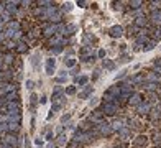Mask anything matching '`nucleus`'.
Here are the masks:
<instances>
[{"instance_id":"1","label":"nucleus","mask_w":161,"mask_h":148,"mask_svg":"<svg viewBox=\"0 0 161 148\" xmlns=\"http://www.w3.org/2000/svg\"><path fill=\"white\" fill-rule=\"evenodd\" d=\"M120 90H122V89L117 87V86H115V87H110V89L105 92V99H108V101H110V99H113V97H118V95H120Z\"/></svg>"},{"instance_id":"2","label":"nucleus","mask_w":161,"mask_h":148,"mask_svg":"<svg viewBox=\"0 0 161 148\" xmlns=\"http://www.w3.org/2000/svg\"><path fill=\"white\" fill-rule=\"evenodd\" d=\"M102 112H104V114H107V115H113V114L117 112V107L113 106V104L107 102V104H104V107H102Z\"/></svg>"},{"instance_id":"3","label":"nucleus","mask_w":161,"mask_h":148,"mask_svg":"<svg viewBox=\"0 0 161 148\" xmlns=\"http://www.w3.org/2000/svg\"><path fill=\"white\" fill-rule=\"evenodd\" d=\"M110 35H112L113 38H120L122 35H124V28H122L120 25L112 26V28H110Z\"/></svg>"},{"instance_id":"4","label":"nucleus","mask_w":161,"mask_h":148,"mask_svg":"<svg viewBox=\"0 0 161 148\" xmlns=\"http://www.w3.org/2000/svg\"><path fill=\"white\" fill-rule=\"evenodd\" d=\"M97 125H99V132H100V133H104V135H108V133H110V130H112L110 123H104V122H99Z\"/></svg>"},{"instance_id":"5","label":"nucleus","mask_w":161,"mask_h":148,"mask_svg":"<svg viewBox=\"0 0 161 148\" xmlns=\"http://www.w3.org/2000/svg\"><path fill=\"white\" fill-rule=\"evenodd\" d=\"M54 66H56V61L53 58H49L48 61H46V73H48L49 76L54 74Z\"/></svg>"},{"instance_id":"6","label":"nucleus","mask_w":161,"mask_h":148,"mask_svg":"<svg viewBox=\"0 0 161 148\" xmlns=\"http://www.w3.org/2000/svg\"><path fill=\"white\" fill-rule=\"evenodd\" d=\"M91 133H77L76 135L74 140H77V142H91Z\"/></svg>"},{"instance_id":"7","label":"nucleus","mask_w":161,"mask_h":148,"mask_svg":"<svg viewBox=\"0 0 161 148\" xmlns=\"http://www.w3.org/2000/svg\"><path fill=\"white\" fill-rule=\"evenodd\" d=\"M151 22L156 23V25H161V10H156L151 13Z\"/></svg>"},{"instance_id":"8","label":"nucleus","mask_w":161,"mask_h":148,"mask_svg":"<svg viewBox=\"0 0 161 148\" xmlns=\"http://www.w3.org/2000/svg\"><path fill=\"white\" fill-rule=\"evenodd\" d=\"M124 120H118V118H117V120H113L112 123H110V127H112V130H118V132H120L122 130V128H124Z\"/></svg>"},{"instance_id":"9","label":"nucleus","mask_w":161,"mask_h":148,"mask_svg":"<svg viewBox=\"0 0 161 148\" xmlns=\"http://www.w3.org/2000/svg\"><path fill=\"white\" fill-rule=\"evenodd\" d=\"M5 143H7V145L10 143L12 146H17V145H18V140H17V137H15V135H7V138H5Z\"/></svg>"},{"instance_id":"10","label":"nucleus","mask_w":161,"mask_h":148,"mask_svg":"<svg viewBox=\"0 0 161 148\" xmlns=\"http://www.w3.org/2000/svg\"><path fill=\"white\" fill-rule=\"evenodd\" d=\"M140 102H141L140 94H133V95L130 97V104H132V106H140Z\"/></svg>"},{"instance_id":"11","label":"nucleus","mask_w":161,"mask_h":148,"mask_svg":"<svg viewBox=\"0 0 161 148\" xmlns=\"http://www.w3.org/2000/svg\"><path fill=\"white\" fill-rule=\"evenodd\" d=\"M15 90V86L13 84H8V82H5V84H2V92H13Z\"/></svg>"},{"instance_id":"12","label":"nucleus","mask_w":161,"mask_h":148,"mask_svg":"<svg viewBox=\"0 0 161 148\" xmlns=\"http://www.w3.org/2000/svg\"><path fill=\"white\" fill-rule=\"evenodd\" d=\"M54 31H58V26H54V25H51V26H48V28H45V35H46V36H51Z\"/></svg>"},{"instance_id":"13","label":"nucleus","mask_w":161,"mask_h":148,"mask_svg":"<svg viewBox=\"0 0 161 148\" xmlns=\"http://www.w3.org/2000/svg\"><path fill=\"white\" fill-rule=\"evenodd\" d=\"M150 110V104H141V106H138V114H146Z\"/></svg>"},{"instance_id":"14","label":"nucleus","mask_w":161,"mask_h":148,"mask_svg":"<svg viewBox=\"0 0 161 148\" xmlns=\"http://www.w3.org/2000/svg\"><path fill=\"white\" fill-rule=\"evenodd\" d=\"M8 130H10V132L20 130V125H18V122H10V123H8Z\"/></svg>"},{"instance_id":"15","label":"nucleus","mask_w":161,"mask_h":148,"mask_svg":"<svg viewBox=\"0 0 161 148\" xmlns=\"http://www.w3.org/2000/svg\"><path fill=\"white\" fill-rule=\"evenodd\" d=\"M146 143V137L145 135H141V137H136V140H135V145L136 146H140V145H145Z\"/></svg>"},{"instance_id":"16","label":"nucleus","mask_w":161,"mask_h":148,"mask_svg":"<svg viewBox=\"0 0 161 148\" xmlns=\"http://www.w3.org/2000/svg\"><path fill=\"white\" fill-rule=\"evenodd\" d=\"M120 137L124 138V140H127V138L130 137V132H128V130H127V128L124 127V128H122V130H120Z\"/></svg>"},{"instance_id":"17","label":"nucleus","mask_w":161,"mask_h":148,"mask_svg":"<svg viewBox=\"0 0 161 148\" xmlns=\"http://www.w3.org/2000/svg\"><path fill=\"white\" fill-rule=\"evenodd\" d=\"M135 25H138V26H143V25H146V20H145L143 17H138V18H136V20H135Z\"/></svg>"},{"instance_id":"18","label":"nucleus","mask_w":161,"mask_h":148,"mask_svg":"<svg viewBox=\"0 0 161 148\" xmlns=\"http://www.w3.org/2000/svg\"><path fill=\"white\" fill-rule=\"evenodd\" d=\"M74 31H76V26H74V25H69L68 28H66V33H64V35H73Z\"/></svg>"},{"instance_id":"19","label":"nucleus","mask_w":161,"mask_h":148,"mask_svg":"<svg viewBox=\"0 0 161 148\" xmlns=\"http://www.w3.org/2000/svg\"><path fill=\"white\" fill-rule=\"evenodd\" d=\"M17 50L20 51V53H25V51H26V45H25V43H18V48H17Z\"/></svg>"},{"instance_id":"20","label":"nucleus","mask_w":161,"mask_h":148,"mask_svg":"<svg viewBox=\"0 0 161 148\" xmlns=\"http://www.w3.org/2000/svg\"><path fill=\"white\" fill-rule=\"evenodd\" d=\"M161 115V110H159V109H153V112H151V117H153V118H158Z\"/></svg>"},{"instance_id":"21","label":"nucleus","mask_w":161,"mask_h":148,"mask_svg":"<svg viewBox=\"0 0 161 148\" xmlns=\"http://www.w3.org/2000/svg\"><path fill=\"white\" fill-rule=\"evenodd\" d=\"M91 92H92V87H89V89H86V90H84L82 94H80V97L84 99V97H86V95H89V94H91Z\"/></svg>"},{"instance_id":"22","label":"nucleus","mask_w":161,"mask_h":148,"mask_svg":"<svg viewBox=\"0 0 161 148\" xmlns=\"http://www.w3.org/2000/svg\"><path fill=\"white\" fill-rule=\"evenodd\" d=\"M132 8H140L141 7V2H130Z\"/></svg>"},{"instance_id":"23","label":"nucleus","mask_w":161,"mask_h":148,"mask_svg":"<svg viewBox=\"0 0 161 148\" xmlns=\"http://www.w3.org/2000/svg\"><path fill=\"white\" fill-rule=\"evenodd\" d=\"M74 63H76V59H73V58L66 59V64H68V66H74Z\"/></svg>"},{"instance_id":"24","label":"nucleus","mask_w":161,"mask_h":148,"mask_svg":"<svg viewBox=\"0 0 161 148\" xmlns=\"http://www.w3.org/2000/svg\"><path fill=\"white\" fill-rule=\"evenodd\" d=\"M58 41H61V40H59L58 36H54V38H51V40H49V45H56Z\"/></svg>"},{"instance_id":"25","label":"nucleus","mask_w":161,"mask_h":148,"mask_svg":"<svg viewBox=\"0 0 161 148\" xmlns=\"http://www.w3.org/2000/svg\"><path fill=\"white\" fill-rule=\"evenodd\" d=\"M155 45H156V43H155V41H150V43H148V45H146V48H145V50H146V51H148V50H151V48H155Z\"/></svg>"},{"instance_id":"26","label":"nucleus","mask_w":161,"mask_h":148,"mask_svg":"<svg viewBox=\"0 0 161 148\" xmlns=\"http://www.w3.org/2000/svg\"><path fill=\"white\" fill-rule=\"evenodd\" d=\"M66 92H68V94H74V92H76V86H74V87H73V86H71V87H68V89H66Z\"/></svg>"},{"instance_id":"27","label":"nucleus","mask_w":161,"mask_h":148,"mask_svg":"<svg viewBox=\"0 0 161 148\" xmlns=\"http://www.w3.org/2000/svg\"><path fill=\"white\" fill-rule=\"evenodd\" d=\"M104 66H105V68H113V64H112V61H104Z\"/></svg>"},{"instance_id":"28","label":"nucleus","mask_w":161,"mask_h":148,"mask_svg":"<svg viewBox=\"0 0 161 148\" xmlns=\"http://www.w3.org/2000/svg\"><path fill=\"white\" fill-rule=\"evenodd\" d=\"M3 130H8V125H7V123H0V132H3Z\"/></svg>"},{"instance_id":"29","label":"nucleus","mask_w":161,"mask_h":148,"mask_svg":"<svg viewBox=\"0 0 161 148\" xmlns=\"http://www.w3.org/2000/svg\"><path fill=\"white\" fill-rule=\"evenodd\" d=\"M148 79H151V81H159V78H158L156 74H150V76H148Z\"/></svg>"},{"instance_id":"30","label":"nucleus","mask_w":161,"mask_h":148,"mask_svg":"<svg viewBox=\"0 0 161 148\" xmlns=\"http://www.w3.org/2000/svg\"><path fill=\"white\" fill-rule=\"evenodd\" d=\"M36 99H38L36 94H33V95H31V106H36Z\"/></svg>"},{"instance_id":"31","label":"nucleus","mask_w":161,"mask_h":148,"mask_svg":"<svg viewBox=\"0 0 161 148\" xmlns=\"http://www.w3.org/2000/svg\"><path fill=\"white\" fill-rule=\"evenodd\" d=\"M86 81H87V78H86V76H82V78H79V79H77V82H79V84H82V82H86Z\"/></svg>"},{"instance_id":"32","label":"nucleus","mask_w":161,"mask_h":148,"mask_svg":"<svg viewBox=\"0 0 161 148\" xmlns=\"http://www.w3.org/2000/svg\"><path fill=\"white\" fill-rule=\"evenodd\" d=\"M5 61H7V63H12V61H13V56H5Z\"/></svg>"},{"instance_id":"33","label":"nucleus","mask_w":161,"mask_h":148,"mask_svg":"<svg viewBox=\"0 0 161 148\" xmlns=\"http://www.w3.org/2000/svg\"><path fill=\"white\" fill-rule=\"evenodd\" d=\"M64 142H66V137H64V135H61V137H59V143H61V145H63Z\"/></svg>"},{"instance_id":"34","label":"nucleus","mask_w":161,"mask_h":148,"mask_svg":"<svg viewBox=\"0 0 161 148\" xmlns=\"http://www.w3.org/2000/svg\"><path fill=\"white\" fill-rule=\"evenodd\" d=\"M104 56H105V51L100 50V51H99V58H104Z\"/></svg>"},{"instance_id":"35","label":"nucleus","mask_w":161,"mask_h":148,"mask_svg":"<svg viewBox=\"0 0 161 148\" xmlns=\"http://www.w3.org/2000/svg\"><path fill=\"white\" fill-rule=\"evenodd\" d=\"M26 87H28V89L33 87V82H31V81H28V82H26Z\"/></svg>"},{"instance_id":"36","label":"nucleus","mask_w":161,"mask_h":148,"mask_svg":"<svg viewBox=\"0 0 161 148\" xmlns=\"http://www.w3.org/2000/svg\"><path fill=\"white\" fill-rule=\"evenodd\" d=\"M0 41H2V35H0Z\"/></svg>"},{"instance_id":"37","label":"nucleus","mask_w":161,"mask_h":148,"mask_svg":"<svg viewBox=\"0 0 161 148\" xmlns=\"http://www.w3.org/2000/svg\"><path fill=\"white\" fill-rule=\"evenodd\" d=\"M0 64H2V61H0Z\"/></svg>"}]
</instances>
